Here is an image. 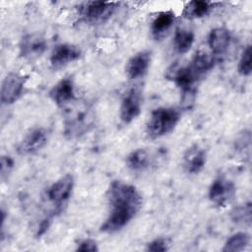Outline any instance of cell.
<instances>
[{
	"mask_svg": "<svg viewBox=\"0 0 252 252\" xmlns=\"http://www.w3.org/2000/svg\"><path fill=\"white\" fill-rule=\"evenodd\" d=\"M108 214L100 230L116 232L125 227L139 213L142 196L137 188L123 181H113L107 190Z\"/></svg>",
	"mask_w": 252,
	"mask_h": 252,
	"instance_id": "1",
	"label": "cell"
},
{
	"mask_svg": "<svg viewBox=\"0 0 252 252\" xmlns=\"http://www.w3.org/2000/svg\"><path fill=\"white\" fill-rule=\"evenodd\" d=\"M64 135L68 138L79 137L93 126L94 115L93 108L84 101H72L65 107Z\"/></svg>",
	"mask_w": 252,
	"mask_h": 252,
	"instance_id": "2",
	"label": "cell"
},
{
	"mask_svg": "<svg viewBox=\"0 0 252 252\" xmlns=\"http://www.w3.org/2000/svg\"><path fill=\"white\" fill-rule=\"evenodd\" d=\"M180 117V111L174 107L156 108L147 121V134L153 139L167 135L174 130Z\"/></svg>",
	"mask_w": 252,
	"mask_h": 252,
	"instance_id": "3",
	"label": "cell"
},
{
	"mask_svg": "<svg viewBox=\"0 0 252 252\" xmlns=\"http://www.w3.org/2000/svg\"><path fill=\"white\" fill-rule=\"evenodd\" d=\"M118 3L105 1H87L79 6V14L84 21L98 24L106 21L114 13Z\"/></svg>",
	"mask_w": 252,
	"mask_h": 252,
	"instance_id": "4",
	"label": "cell"
},
{
	"mask_svg": "<svg viewBox=\"0 0 252 252\" xmlns=\"http://www.w3.org/2000/svg\"><path fill=\"white\" fill-rule=\"evenodd\" d=\"M234 183L224 176H218L209 188V199L218 207H224L235 195Z\"/></svg>",
	"mask_w": 252,
	"mask_h": 252,
	"instance_id": "5",
	"label": "cell"
},
{
	"mask_svg": "<svg viewBox=\"0 0 252 252\" xmlns=\"http://www.w3.org/2000/svg\"><path fill=\"white\" fill-rule=\"evenodd\" d=\"M45 37L38 32H32L24 35L20 41V55L28 60H34L40 57L46 50Z\"/></svg>",
	"mask_w": 252,
	"mask_h": 252,
	"instance_id": "6",
	"label": "cell"
},
{
	"mask_svg": "<svg viewBox=\"0 0 252 252\" xmlns=\"http://www.w3.org/2000/svg\"><path fill=\"white\" fill-rule=\"evenodd\" d=\"M26 78L18 73H9L3 79L1 86V101L3 104H12L22 95Z\"/></svg>",
	"mask_w": 252,
	"mask_h": 252,
	"instance_id": "7",
	"label": "cell"
},
{
	"mask_svg": "<svg viewBox=\"0 0 252 252\" xmlns=\"http://www.w3.org/2000/svg\"><path fill=\"white\" fill-rule=\"evenodd\" d=\"M142 110V94L137 88L130 89L122 98L120 105V119L129 124L135 120Z\"/></svg>",
	"mask_w": 252,
	"mask_h": 252,
	"instance_id": "8",
	"label": "cell"
},
{
	"mask_svg": "<svg viewBox=\"0 0 252 252\" xmlns=\"http://www.w3.org/2000/svg\"><path fill=\"white\" fill-rule=\"evenodd\" d=\"M166 78L172 80L174 84L184 93L190 94L193 92L194 86L199 78V75L188 66H172L167 70Z\"/></svg>",
	"mask_w": 252,
	"mask_h": 252,
	"instance_id": "9",
	"label": "cell"
},
{
	"mask_svg": "<svg viewBox=\"0 0 252 252\" xmlns=\"http://www.w3.org/2000/svg\"><path fill=\"white\" fill-rule=\"evenodd\" d=\"M74 188V177L71 174L64 176L53 182L47 190L48 200L55 206L64 204L71 196Z\"/></svg>",
	"mask_w": 252,
	"mask_h": 252,
	"instance_id": "10",
	"label": "cell"
},
{
	"mask_svg": "<svg viewBox=\"0 0 252 252\" xmlns=\"http://www.w3.org/2000/svg\"><path fill=\"white\" fill-rule=\"evenodd\" d=\"M81 49L71 43L57 44L50 54V64L53 68H62L81 57Z\"/></svg>",
	"mask_w": 252,
	"mask_h": 252,
	"instance_id": "11",
	"label": "cell"
},
{
	"mask_svg": "<svg viewBox=\"0 0 252 252\" xmlns=\"http://www.w3.org/2000/svg\"><path fill=\"white\" fill-rule=\"evenodd\" d=\"M47 132L43 128H34L29 131L18 146L21 155H32L40 151L47 143Z\"/></svg>",
	"mask_w": 252,
	"mask_h": 252,
	"instance_id": "12",
	"label": "cell"
},
{
	"mask_svg": "<svg viewBox=\"0 0 252 252\" xmlns=\"http://www.w3.org/2000/svg\"><path fill=\"white\" fill-rule=\"evenodd\" d=\"M50 99L59 107H65L76 99L75 87L71 78H63L49 91Z\"/></svg>",
	"mask_w": 252,
	"mask_h": 252,
	"instance_id": "13",
	"label": "cell"
},
{
	"mask_svg": "<svg viewBox=\"0 0 252 252\" xmlns=\"http://www.w3.org/2000/svg\"><path fill=\"white\" fill-rule=\"evenodd\" d=\"M151 52L143 50L135 53L129 58L125 66V74L131 80L142 78L146 75L151 64Z\"/></svg>",
	"mask_w": 252,
	"mask_h": 252,
	"instance_id": "14",
	"label": "cell"
},
{
	"mask_svg": "<svg viewBox=\"0 0 252 252\" xmlns=\"http://www.w3.org/2000/svg\"><path fill=\"white\" fill-rule=\"evenodd\" d=\"M207 161L206 151L195 144L188 148L183 155V166L190 174H198L205 167Z\"/></svg>",
	"mask_w": 252,
	"mask_h": 252,
	"instance_id": "15",
	"label": "cell"
},
{
	"mask_svg": "<svg viewBox=\"0 0 252 252\" xmlns=\"http://www.w3.org/2000/svg\"><path fill=\"white\" fill-rule=\"evenodd\" d=\"M230 38V32L227 29L222 27L215 28L209 33L208 45L214 54H222L229 46Z\"/></svg>",
	"mask_w": 252,
	"mask_h": 252,
	"instance_id": "16",
	"label": "cell"
},
{
	"mask_svg": "<svg viewBox=\"0 0 252 252\" xmlns=\"http://www.w3.org/2000/svg\"><path fill=\"white\" fill-rule=\"evenodd\" d=\"M175 21V14L171 10L158 13L151 23V32L156 39L162 38Z\"/></svg>",
	"mask_w": 252,
	"mask_h": 252,
	"instance_id": "17",
	"label": "cell"
},
{
	"mask_svg": "<svg viewBox=\"0 0 252 252\" xmlns=\"http://www.w3.org/2000/svg\"><path fill=\"white\" fill-rule=\"evenodd\" d=\"M151 155L145 149H136L126 157L127 167L134 172H141L151 165Z\"/></svg>",
	"mask_w": 252,
	"mask_h": 252,
	"instance_id": "18",
	"label": "cell"
},
{
	"mask_svg": "<svg viewBox=\"0 0 252 252\" xmlns=\"http://www.w3.org/2000/svg\"><path fill=\"white\" fill-rule=\"evenodd\" d=\"M214 3L209 1L194 0L187 3L183 10V16L187 19H200L210 14Z\"/></svg>",
	"mask_w": 252,
	"mask_h": 252,
	"instance_id": "19",
	"label": "cell"
},
{
	"mask_svg": "<svg viewBox=\"0 0 252 252\" xmlns=\"http://www.w3.org/2000/svg\"><path fill=\"white\" fill-rule=\"evenodd\" d=\"M195 35L194 32L186 29H176L173 37V46L176 52L179 54H184L189 51L194 43Z\"/></svg>",
	"mask_w": 252,
	"mask_h": 252,
	"instance_id": "20",
	"label": "cell"
},
{
	"mask_svg": "<svg viewBox=\"0 0 252 252\" xmlns=\"http://www.w3.org/2000/svg\"><path fill=\"white\" fill-rule=\"evenodd\" d=\"M215 64V58L213 55L205 51H197L192 59L190 66L200 76L205 72L211 70Z\"/></svg>",
	"mask_w": 252,
	"mask_h": 252,
	"instance_id": "21",
	"label": "cell"
},
{
	"mask_svg": "<svg viewBox=\"0 0 252 252\" xmlns=\"http://www.w3.org/2000/svg\"><path fill=\"white\" fill-rule=\"evenodd\" d=\"M250 242V236L246 232H237L231 235L222 248L223 252L243 251Z\"/></svg>",
	"mask_w": 252,
	"mask_h": 252,
	"instance_id": "22",
	"label": "cell"
},
{
	"mask_svg": "<svg viewBox=\"0 0 252 252\" xmlns=\"http://www.w3.org/2000/svg\"><path fill=\"white\" fill-rule=\"evenodd\" d=\"M251 59H252L251 45L248 44L242 51V54L240 56V59L238 61V65H237V71L241 76H244V77L250 76V74L252 72Z\"/></svg>",
	"mask_w": 252,
	"mask_h": 252,
	"instance_id": "23",
	"label": "cell"
},
{
	"mask_svg": "<svg viewBox=\"0 0 252 252\" xmlns=\"http://www.w3.org/2000/svg\"><path fill=\"white\" fill-rule=\"evenodd\" d=\"M251 203H245L243 206L237 207L232 212V220L236 222H241L249 225L251 223Z\"/></svg>",
	"mask_w": 252,
	"mask_h": 252,
	"instance_id": "24",
	"label": "cell"
},
{
	"mask_svg": "<svg viewBox=\"0 0 252 252\" xmlns=\"http://www.w3.org/2000/svg\"><path fill=\"white\" fill-rule=\"evenodd\" d=\"M169 249V243L165 238H156L147 244V251L152 252H165Z\"/></svg>",
	"mask_w": 252,
	"mask_h": 252,
	"instance_id": "25",
	"label": "cell"
},
{
	"mask_svg": "<svg viewBox=\"0 0 252 252\" xmlns=\"http://www.w3.org/2000/svg\"><path fill=\"white\" fill-rule=\"evenodd\" d=\"M97 250H98L97 244L93 239H84V240H82L76 248V251H83V252H87V251L94 252V251H97Z\"/></svg>",
	"mask_w": 252,
	"mask_h": 252,
	"instance_id": "26",
	"label": "cell"
},
{
	"mask_svg": "<svg viewBox=\"0 0 252 252\" xmlns=\"http://www.w3.org/2000/svg\"><path fill=\"white\" fill-rule=\"evenodd\" d=\"M14 165V162L10 157L3 156L1 158V176L4 178V175L9 173Z\"/></svg>",
	"mask_w": 252,
	"mask_h": 252,
	"instance_id": "27",
	"label": "cell"
}]
</instances>
